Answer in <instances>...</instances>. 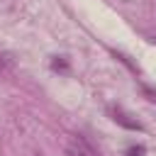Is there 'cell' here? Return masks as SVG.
Here are the masks:
<instances>
[{"label":"cell","mask_w":156,"mask_h":156,"mask_svg":"<svg viewBox=\"0 0 156 156\" xmlns=\"http://www.w3.org/2000/svg\"><path fill=\"white\" fill-rule=\"evenodd\" d=\"M66 156H98V154L93 151V146H90L83 136L71 134V136L66 139Z\"/></svg>","instance_id":"cell-1"},{"label":"cell","mask_w":156,"mask_h":156,"mask_svg":"<svg viewBox=\"0 0 156 156\" xmlns=\"http://www.w3.org/2000/svg\"><path fill=\"white\" fill-rule=\"evenodd\" d=\"M144 154H146V149H144V146H129L124 156H144Z\"/></svg>","instance_id":"cell-3"},{"label":"cell","mask_w":156,"mask_h":156,"mask_svg":"<svg viewBox=\"0 0 156 156\" xmlns=\"http://www.w3.org/2000/svg\"><path fill=\"white\" fill-rule=\"evenodd\" d=\"M112 115H115V122H119V124H124L129 129H141V124L134 122V119H129V115H124L122 110H112Z\"/></svg>","instance_id":"cell-2"}]
</instances>
